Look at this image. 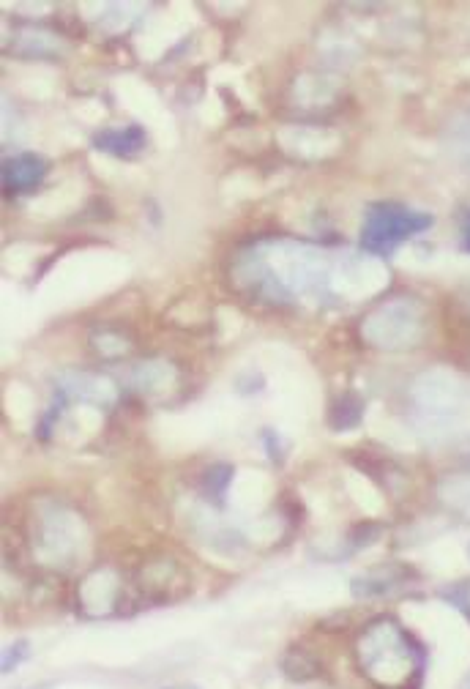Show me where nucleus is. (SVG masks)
<instances>
[{"mask_svg": "<svg viewBox=\"0 0 470 689\" xmlns=\"http://www.w3.org/2000/svg\"><path fill=\"white\" fill-rule=\"evenodd\" d=\"M416 427L427 441H451L470 427V381L451 370H430L413 383Z\"/></svg>", "mask_w": 470, "mask_h": 689, "instance_id": "nucleus-1", "label": "nucleus"}, {"mask_svg": "<svg viewBox=\"0 0 470 689\" xmlns=\"http://www.w3.org/2000/svg\"><path fill=\"white\" fill-rule=\"evenodd\" d=\"M260 288L268 296H290V293H315L323 285V260L317 249L285 244L282 249L260 252L255 260Z\"/></svg>", "mask_w": 470, "mask_h": 689, "instance_id": "nucleus-2", "label": "nucleus"}, {"mask_svg": "<svg viewBox=\"0 0 470 689\" xmlns=\"http://www.w3.org/2000/svg\"><path fill=\"white\" fill-rule=\"evenodd\" d=\"M358 659L380 684H391L405 676V670L413 668V646L405 638V632L391 621H375L358 640Z\"/></svg>", "mask_w": 470, "mask_h": 689, "instance_id": "nucleus-3", "label": "nucleus"}, {"mask_svg": "<svg viewBox=\"0 0 470 689\" xmlns=\"http://www.w3.org/2000/svg\"><path fill=\"white\" fill-rule=\"evenodd\" d=\"M432 225V216L416 208L397 206V203H380L369 208L364 227H361V249L372 255H386L410 236L421 233Z\"/></svg>", "mask_w": 470, "mask_h": 689, "instance_id": "nucleus-4", "label": "nucleus"}, {"mask_svg": "<svg viewBox=\"0 0 470 689\" xmlns=\"http://www.w3.org/2000/svg\"><path fill=\"white\" fill-rule=\"evenodd\" d=\"M424 312L413 299H394L372 312L364 323V337L375 348L405 350L413 348L421 337Z\"/></svg>", "mask_w": 470, "mask_h": 689, "instance_id": "nucleus-5", "label": "nucleus"}, {"mask_svg": "<svg viewBox=\"0 0 470 689\" xmlns=\"http://www.w3.org/2000/svg\"><path fill=\"white\" fill-rule=\"evenodd\" d=\"M39 545L41 556L47 561H72L74 550H77V536H74L69 517H47V523L41 528Z\"/></svg>", "mask_w": 470, "mask_h": 689, "instance_id": "nucleus-6", "label": "nucleus"}, {"mask_svg": "<svg viewBox=\"0 0 470 689\" xmlns=\"http://www.w3.org/2000/svg\"><path fill=\"white\" fill-rule=\"evenodd\" d=\"M63 389L69 391L72 397H80V400L96 402V405H110L118 397V391L107 378H99V375H82V372H74L66 378Z\"/></svg>", "mask_w": 470, "mask_h": 689, "instance_id": "nucleus-7", "label": "nucleus"}, {"mask_svg": "<svg viewBox=\"0 0 470 689\" xmlns=\"http://www.w3.org/2000/svg\"><path fill=\"white\" fill-rule=\"evenodd\" d=\"M44 178V162L33 154H20L3 165V181L9 189H31Z\"/></svg>", "mask_w": 470, "mask_h": 689, "instance_id": "nucleus-8", "label": "nucleus"}, {"mask_svg": "<svg viewBox=\"0 0 470 689\" xmlns=\"http://www.w3.org/2000/svg\"><path fill=\"white\" fill-rule=\"evenodd\" d=\"M399 575H402V569H397V566H380V569H372L367 575L353 580V594H356L358 599L383 597V594H389L391 588H397L399 583H402Z\"/></svg>", "mask_w": 470, "mask_h": 689, "instance_id": "nucleus-9", "label": "nucleus"}, {"mask_svg": "<svg viewBox=\"0 0 470 689\" xmlns=\"http://www.w3.org/2000/svg\"><path fill=\"white\" fill-rule=\"evenodd\" d=\"M96 145L115 156H132L145 145L143 129L137 126H123V129H107L96 137Z\"/></svg>", "mask_w": 470, "mask_h": 689, "instance_id": "nucleus-10", "label": "nucleus"}, {"mask_svg": "<svg viewBox=\"0 0 470 689\" xmlns=\"http://www.w3.org/2000/svg\"><path fill=\"white\" fill-rule=\"evenodd\" d=\"M440 501L470 520V476H449L440 482Z\"/></svg>", "mask_w": 470, "mask_h": 689, "instance_id": "nucleus-11", "label": "nucleus"}, {"mask_svg": "<svg viewBox=\"0 0 470 689\" xmlns=\"http://www.w3.org/2000/svg\"><path fill=\"white\" fill-rule=\"evenodd\" d=\"M358 419H361V402L356 397H345L331 413V422H334L337 430H350Z\"/></svg>", "mask_w": 470, "mask_h": 689, "instance_id": "nucleus-12", "label": "nucleus"}, {"mask_svg": "<svg viewBox=\"0 0 470 689\" xmlns=\"http://www.w3.org/2000/svg\"><path fill=\"white\" fill-rule=\"evenodd\" d=\"M28 654H31V648H28L25 640H17V643L6 646V651H3V673L17 670V665H20L22 659H28Z\"/></svg>", "mask_w": 470, "mask_h": 689, "instance_id": "nucleus-13", "label": "nucleus"}, {"mask_svg": "<svg viewBox=\"0 0 470 689\" xmlns=\"http://www.w3.org/2000/svg\"><path fill=\"white\" fill-rule=\"evenodd\" d=\"M462 244H465V249L470 252V216L468 222H465V227H462Z\"/></svg>", "mask_w": 470, "mask_h": 689, "instance_id": "nucleus-14", "label": "nucleus"}]
</instances>
